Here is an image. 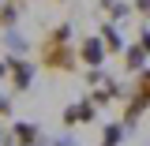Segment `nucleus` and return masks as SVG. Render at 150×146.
I'll list each match as a JSON object with an SVG mask.
<instances>
[{
  "instance_id": "2",
  "label": "nucleus",
  "mask_w": 150,
  "mask_h": 146,
  "mask_svg": "<svg viewBox=\"0 0 150 146\" xmlns=\"http://www.w3.org/2000/svg\"><path fill=\"white\" fill-rule=\"evenodd\" d=\"M105 56H109V49L98 34H86L79 41V64L83 68H105Z\"/></svg>"
},
{
  "instance_id": "9",
  "label": "nucleus",
  "mask_w": 150,
  "mask_h": 146,
  "mask_svg": "<svg viewBox=\"0 0 150 146\" xmlns=\"http://www.w3.org/2000/svg\"><path fill=\"white\" fill-rule=\"evenodd\" d=\"M128 97H139L143 105H150V68L135 71V83H131V94Z\"/></svg>"
},
{
  "instance_id": "3",
  "label": "nucleus",
  "mask_w": 150,
  "mask_h": 146,
  "mask_svg": "<svg viewBox=\"0 0 150 146\" xmlns=\"http://www.w3.org/2000/svg\"><path fill=\"white\" fill-rule=\"evenodd\" d=\"M8 146H49V142H45V135H41V128H38V124L19 120L15 128L8 131Z\"/></svg>"
},
{
  "instance_id": "18",
  "label": "nucleus",
  "mask_w": 150,
  "mask_h": 146,
  "mask_svg": "<svg viewBox=\"0 0 150 146\" xmlns=\"http://www.w3.org/2000/svg\"><path fill=\"white\" fill-rule=\"evenodd\" d=\"M11 4H26V0H11Z\"/></svg>"
},
{
  "instance_id": "10",
  "label": "nucleus",
  "mask_w": 150,
  "mask_h": 146,
  "mask_svg": "<svg viewBox=\"0 0 150 146\" xmlns=\"http://www.w3.org/2000/svg\"><path fill=\"white\" fill-rule=\"evenodd\" d=\"M98 8H101V11H109L112 23H124V19L131 15V4H124V0H98Z\"/></svg>"
},
{
  "instance_id": "11",
  "label": "nucleus",
  "mask_w": 150,
  "mask_h": 146,
  "mask_svg": "<svg viewBox=\"0 0 150 146\" xmlns=\"http://www.w3.org/2000/svg\"><path fill=\"white\" fill-rule=\"evenodd\" d=\"M15 23H19V4L4 0V4H0V30H11Z\"/></svg>"
},
{
  "instance_id": "8",
  "label": "nucleus",
  "mask_w": 150,
  "mask_h": 146,
  "mask_svg": "<svg viewBox=\"0 0 150 146\" xmlns=\"http://www.w3.org/2000/svg\"><path fill=\"white\" fill-rule=\"evenodd\" d=\"M124 135H128L124 120H112V124L101 128V142H98V146H120V142H124Z\"/></svg>"
},
{
  "instance_id": "13",
  "label": "nucleus",
  "mask_w": 150,
  "mask_h": 146,
  "mask_svg": "<svg viewBox=\"0 0 150 146\" xmlns=\"http://www.w3.org/2000/svg\"><path fill=\"white\" fill-rule=\"evenodd\" d=\"M135 41H139V45L150 53V26H139V30H135Z\"/></svg>"
},
{
  "instance_id": "19",
  "label": "nucleus",
  "mask_w": 150,
  "mask_h": 146,
  "mask_svg": "<svg viewBox=\"0 0 150 146\" xmlns=\"http://www.w3.org/2000/svg\"><path fill=\"white\" fill-rule=\"evenodd\" d=\"M56 4H60V0H56Z\"/></svg>"
},
{
  "instance_id": "5",
  "label": "nucleus",
  "mask_w": 150,
  "mask_h": 146,
  "mask_svg": "<svg viewBox=\"0 0 150 146\" xmlns=\"http://www.w3.org/2000/svg\"><path fill=\"white\" fill-rule=\"evenodd\" d=\"M94 116H98V105H94L90 97H86V101H71V105L64 109V128H79V124H94Z\"/></svg>"
},
{
  "instance_id": "17",
  "label": "nucleus",
  "mask_w": 150,
  "mask_h": 146,
  "mask_svg": "<svg viewBox=\"0 0 150 146\" xmlns=\"http://www.w3.org/2000/svg\"><path fill=\"white\" fill-rule=\"evenodd\" d=\"M0 146H8V131H0Z\"/></svg>"
},
{
  "instance_id": "4",
  "label": "nucleus",
  "mask_w": 150,
  "mask_h": 146,
  "mask_svg": "<svg viewBox=\"0 0 150 146\" xmlns=\"http://www.w3.org/2000/svg\"><path fill=\"white\" fill-rule=\"evenodd\" d=\"M8 75H11V86L15 90H30L34 83V64L26 56H8Z\"/></svg>"
},
{
  "instance_id": "14",
  "label": "nucleus",
  "mask_w": 150,
  "mask_h": 146,
  "mask_svg": "<svg viewBox=\"0 0 150 146\" xmlns=\"http://www.w3.org/2000/svg\"><path fill=\"white\" fill-rule=\"evenodd\" d=\"M8 112H11V97H8V94H0V116H8Z\"/></svg>"
},
{
  "instance_id": "12",
  "label": "nucleus",
  "mask_w": 150,
  "mask_h": 146,
  "mask_svg": "<svg viewBox=\"0 0 150 146\" xmlns=\"http://www.w3.org/2000/svg\"><path fill=\"white\" fill-rule=\"evenodd\" d=\"M131 11H135L139 19H146V23H150V0H131Z\"/></svg>"
},
{
  "instance_id": "16",
  "label": "nucleus",
  "mask_w": 150,
  "mask_h": 146,
  "mask_svg": "<svg viewBox=\"0 0 150 146\" xmlns=\"http://www.w3.org/2000/svg\"><path fill=\"white\" fill-rule=\"evenodd\" d=\"M4 75H8V60H0V79H4Z\"/></svg>"
},
{
  "instance_id": "6",
  "label": "nucleus",
  "mask_w": 150,
  "mask_h": 146,
  "mask_svg": "<svg viewBox=\"0 0 150 146\" xmlns=\"http://www.w3.org/2000/svg\"><path fill=\"white\" fill-rule=\"evenodd\" d=\"M146 49H143V45H139V41H131L128 49H124V53H120V60H124V71L128 75H135V71H143V68H146Z\"/></svg>"
},
{
  "instance_id": "1",
  "label": "nucleus",
  "mask_w": 150,
  "mask_h": 146,
  "mask_svg": "<svg viewBox=\"0 0 150 146\" xmlns=\"http://www.w3.org/2000/svg\"><path fill=\"white\" fill-rule=\"evenodd\" d=\"M38 60L41 68L53 75H71L79 68V49L71 45V23H56L38 45Z\"/></svg>"
},
{
  "instance_id": "15",
  "label": "nucleus",
  "mask_w": 150,
  "mask_h": 146,
  "mask_svg": "<svg viewBox=\"0 0 150 146\" xmlns=\"http://www.w3.org/2000/svg\"><path fill=\"white\" fill-rule=\"evenodd\" d=\"M49 146H75L71 139H56V142H49Z\"/></svg>"
},
{
  "instance_id": "7",
  "label": "nucleus",
  "mask_w": 150,
  "mask_h": 146,
  "mask_svg": "<svg viewBox=\"0 0 150 146\" xmlns=\"http://www.w3.org/2000/svg\"><path fill=\"white\" fill-rule=\"evenodd\" d=\"M98 37L105 41V49H109V56H112V53H124V49H128V45H124V37H120V26H116L112 19H105V23H101V30H98Z\"/></svg>"
}]
</instances>
